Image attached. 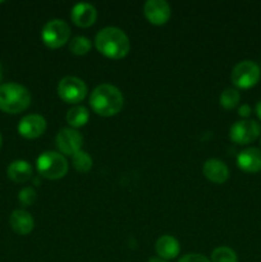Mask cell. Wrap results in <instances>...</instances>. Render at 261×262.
<instances>
[{"instance_id":"cell-1","label":"cell","mask_w":261,"mask_h":262,"mask_svg":"<svg viewBox=\"0 0 261 262\" xmlns=\"http://www.w3.org/2000/svg\"><path fill=\"white\" fill-rule=\"evenodd\" d=\"M95 46L102 55L110 59H123L130 50L128 36L118 27H105L95 37Z\"/></svg>"},{"instance_id":"cell-2","label":"cell","mask_w":261,"mask_h":262,"mask_svg":"<svg viewBox=\"0 0 261 262\" xmlns=\"http://www.w3.org/2000/svg\"><path fill=\"white\" fill-rule=\"evenodd\" d=\"M123 95L118 87L110 83H102L95 87L90 96V105L96 114L101 117H113L122 110Z\"/></svg>"},{"instance_id":"cell-3","label":"cell","mask_w":261,"mask_h":262,"mask_svg":"<svg viewBox=\"0 0 261 262\" xmlns=\"http://www.w3.org/2000/svg\"><path fill=\"white\" fill-rule=\"evenodd\" d=\"M31 104V94L25 86L8 82L0 86V110L9 114H18Z\"/></svg>"},{"instance_id":"cell-4","label":"cell","mask_w":261,"mask_h":262,"mask_svg":"<svg viewBox=\"0 0 261 262\" xmlns=\"http://www.w3.org/2000/svg\"><path fill=\"white\" fill-rule=\"evenodd\" d=\"M36 168L41 177L50 181H56L66 176L69 165L61 154L55 151H45L36 160Z\"/></svg>"},{"instance_id":"cell-5","label":"cell","mask_w":261,"mask_h":262,"mask_svg":"<svg viewBox=\"0 0 261 262\" xmlns=\"http://www.w3.org/2000/svg\"><path fill=\"white\" fill-rule=\"evenodd\" d=\"M71 36V27L63 19H51L44 26L41 38L50 49H58L66 45Z\"/></svg>"},{"instance_id":"cell-6","label":"cell","mask_w":261,"mask_h":262,"mask_svg":"<svg viewBox=\"0 0 261 262\" xmlns=\"http://www.w3.org/2000/svg\"><path fill=\"white\" fill-rule=\"evenodd\" d=\"M260 76L261 72L257 64L252 60H243L235 64L230 74V79L235 87L246 90L255 86L260 79Z\"/></svg>"},{"instance_id":"cell-7","label":"cell","mask_w":261,"mask_h":262,"mask_svg":"<svg viewBox=\"0 0 261 262\" xmlns=\"http://www.w3.org/2000/svg\"><path fill=\"white\" fill-rule=\"evenodd\" d=\"M58 95L64 102L78 104L87 96V86L78 77H64L58 84Z\"/></svg>"},{"instance_id":"cell-8","label":"cell","mask_w":261,"mask_h":262,"mask_svg":"<svg viewBox=\"0 0 261 262\" xmlns=\"http://www.w3.org/2000/svg\"><path fill=\"white\" fill-rule=\"evenodd\" d=\"M260 132L261 127L256 120L243 119L235 122L230 127L229 137L233 142L238 145H248L260 136Z\"/></svg>"},{"instance_id":"cell-9","label":"cell","mask_w":261,"mask_h":262,"mask_svg":"<svg viewBox=\"0 0 261 262\" xmlns=\"http://www.w3.org/2000/svg\"><path fill=\"white\" fill-rule=\"evenodd\" d=\"M55 143L61 155L64 154V155L73 156L74 154L81 150L83 137L73 128H63L56 135Z\"/></svg>"},{"instance_id":"cell-10","label":"cell","mask_w":261,"mask_h":262,"mask_svg":"<svg viewBox=\"0 0 261 262\" xmlns=\"http://www.w3.org/2000/svg\"><path fill=\"white\" fill-rule=\"evenodd\" d=\"M143 14L153 25H165L171 14L170 5L165 0H147L143 5Z\"/></svg>"},{"instance_id":"cell-11","label":"cell","mask_w":261,"mask_h":262,"mask_svg":"<svg viewBox=\"0 0 261 262\" xmlns=\"http://www.w3.org/2000/svg\"><path fill=\"white\" fill-rule=\"evenodd\" d=\"M46 130V120L40 114H28L20 119L18 132L22 137L33 140L44 135Z\"/></svg>"},{"instance_id":"cell-12","label":"cell","mask_w":261,"mask_h":262,"mask_svg":"<svg viewBox=\"0 0 261 262\" xmlns=\"http://www.w3.org/2000/svg\"><path fill=\"white\" fill-rule=\"evenodd\" d=\"M71 18L76 26L87 28L96 22L97 10L90 3H78L72 8Z\"/></svg>"},{"instance_id":"cell-13","label":"cell","mask_w":261,"mask_h":262,"mask_svg":"<svg viewBox=\"0 0 261 262\" xmlns=\"http://www.w3.org/2000/svg\"><path fill=\"white\" fill-rule=\"evenodd\" d=\"M237 165L246 173H258L261 170V150L248 147L241 151L237 156Z\"/></svg>"},{"instance_id":"cell-14","label":"cell","mask_w":261,"mask_h":262,"mask_svg":"<svg viewBox=\"0 0 261 262\" xmlns=\"http://www.w3.org/2000/svg\"><path fill=\"white\" fill-rule=\"evenodd\" d=\"M202 171H204V176L215 184H223L229 178V169L225 165L224 161L219 159H209L204 164Z\"/></svg>"},{"instance_id":"cell-15","label":"cell","mask_w":261,"mask_h":262,"mask_svg":"<svg viewBox=\"0 0 261 262\" xmlns=\"http://www.w3.org/2000/svg\"><path fill=\"white\" fill-rule=\"evenodd\" d=\"M10 228L19 235H27L35 227L33 217L26 210H14L9 217Z\"/></svg>"},{"instance_id":"cell-16","label":"cell","mask_w":261,"mask_h":262,"mask_svg":"<svg viewBox=\"0 0 261 262\" xmlns=\"http://www.w3.org/2000/svg\"><path fill=\"white\" fill-rule=\"evenodd\" d=\"M155 251L158 256L163 260L176 258L181 252V245L178 241L171 235H161L155 243Z\"/></svg>"},{"instance_id":"cell-17","label":"cell","mask_w":261,"mask_h":262,"mask_svg":"<svg viewBox=\"0 0 261 262\" xmlns=\"http://www.w3.org/2000/svg\"><path fill=\"white\" fill-rule=\"evenodd\" d=\"M7 174L14 183H25L32 177V166L26 160H15L8 166Z\"/></svg>"},{"instance_id":"cell-18","label":"cell","mask_w":261,"mask_h":262,"mask_svg":"<svg viewBox=\"0 0 261 262\" xmlns=\"http://www.w3.org/2000/svg\"><path fill=\"white\" fill-rule=\"evenodd\" d=\"M66 119L71 127L81 128L83 125H86V123L89 122L90 113L87 110V107L81 106V105H76V106L71 107L68 110Z\"/></svg>"},{"instance_id":"cell-19","label":"cell","mask_w":261,"mask_h":262,"mask_svg":"<svg viewBox=\"0 0 261 262\" xmlns=\"http://www.w3.org/2000/svg\"><path fill=\"white\" fill-rule=\"evenodd\" d=\"M72 165L79 173H87L92 168V158L86 151L79 150L72 156Z\"/></svg>"},{"instance_id":"cell-20","label":"cell","mask_w":261,"mask_h":262,"mask_svg":"<svg viewBox=\"0 0 261 262\" xmlns=\"http://www.w3.org/2000/svg\"><path fill=\"white\" fill-rule=\"evenodd\" d=\"M241 100V95L238 92L237 89H233V87H228L220 95L219 102L224 109L230 110L233 107H235L238 105Z\"/></svg>"},{"instance_id":"cell-21","label":"cell","mask_w":261,"mask_h":262,"mask_svg":"<svg viewBox=\"0 0 261 262\" xmlns=\"http://www.w3.org/2000/svg\"><path fill=\"white\" fill-rule=\"evenodd\" d=\"M210 261L211 262H238V256L232 248L222 246V247H217L212 251Z\"/></svg>"},{"instance_id":"cell-22","label":"cell","mask_w":261,"mask_h":262,"mask_svg":"<svg viewBox=\"0 0 261 262\" xmlns=\"http://www.w3.org/2000/svg\"><path fill=\"white\" fill-rule=\"evenodd\" d=\"M91 49V42L84 36H76L69 41V50L74 54V55H84Z\"/></svg>"},{"instance_id":"cell-23","label":"cell","mask_w":261,"mask_h":262,"mask_svg":"<svg viewBox=\"0 0 261 262\" xmlns=\"http://www.w3.org/2000/svg\"><path fill=\"white\" fill-rule=\"evenodd\" d=\"M18 200H19V202L23 206H31L37 200V193H36V191L32 187H25L19 192V194H18Z\"/></svg>"},{"instance_id":"cell-24","label":"cell","mask_w":261,"mask_h":262,"mask_svg":"<svg viewBox=\"0 0 261 262\" xmlns=\"http://www.w3.org/2000/svg\"><path fill=\"white\" fill-rule=\"evenodd\" d=\"M178 262H211L206 256L200 255V253H188L184 255Z\"/></svg>"},{"instance_id":"cell-25","label":"cell","mask_w":261,"mask_h":262,"mask_svg":"<svg viewBox=\"0 0 261 262\" xmlns=\"http://www.w3.org/2000/svg\"><path fill=\"white\" fill-rule=\"evenodd\" d=\"M238 114H240V117H242V118L250 117V114H251V106H250V105H247V104L241 105L240 109H238Z\"/></svg>"},{"instance_id":"cell-26","label":"cell","mask_w":261,"mask_h":262,"mask_svg":"<svg viewBox=\"0 0 261 262\" xmlns=\"http://www.w3.org/2000/svg\"><path fill=\"white\" fill-rule=\"evenodd\" d=\"M255 112H256V115H257V118H258V119L261 120V101H258L257 104H256Z\"/></svg>"},{"instance_id":"cell-27","label":"cell","mask_w":261,"mask_h":262,"mask_svg":"<svg viewBox=\"0 0 261 262\" xmlns=\"http://www.w3.org/2000/svg\"><path fill=\"white\" fill-rule=\"evenodd\" d=\"M148 262H166V261L163 260V258H160V257H154V258H150Z\"/></svg>"},{"instance_id":"cell-28","label":"cell","mask_w":261,"mask_h":262,"mask_svg":"<svg viewBox=\"0 0 261 262\" xmlns=\"http://www.w3.org/2000/svg\"><path fill=\"white\" fill-rule=\"evenodd\" d=\"M2 76H3V69H2V64H0V81H2Z\"/></svg>"},{"instance_id":"cell-29","label":"cell","mask_w":261,"mask_h":262,"mask_svg":"<svg viewBox=\"0 0 261 262\" xmlns=\"http://www.w3.org/2000/svg\"><path fill=\"white\" fill-rule=\"evenodd\" d=\"M2 146H3V137L2 135H0V148H2Z\"/></svg>"},{"instance_id":"cell-30","label":"cell","mask_w":261,"mask_h":262,"mask_svg":"<svg viewBox=\"0 0 261 262\" xmlns=\"http://www.w3.org/2000/svg\"><path fill=\"white\" fill-rule=\"evenodd\" d=\"M260 145H261V138H260Z\"/></svg>"}]
</instances>
